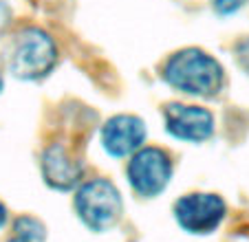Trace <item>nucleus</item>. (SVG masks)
Returning a JSON list of instances; mask_svg holds the SVG:
<instances>
[{
	"label": "nucleus",
	"mask_w": 249,
	"mask_h": 242,
	"mask_svg": "<svg viewBox=\"0 0 249 242\" xmlns=\"http://www.w3.org/2000/svg\"><path fill=\"white\" fill-rule=\"evenodd\" d=\"M161 77L170 88L185 97L207 99L221 93L225 84V69L214 55L190 47L165 60Z\"/></svg>",
	"instance_id": "obj_1"
},
{
	"label": "nucleus",
	"mask_w": 249,
	"mask_h": 242,
	"mask_svg": "<svg viewBox=\"0 0 249 242\" xmlns=\"http://www.w3.org/2000/svg\"><path fill=\"white\" fill-rule=\"evenodd\" d=\"M57 62L55 40L44 29L27 27L11 40L7 53L9 73L24 82H38L44 79Z\"/></svg>",
	"instance_id": "obj_2"
},
{
	"label": "nucleus",
	"mask_w": 249,
	"mask_h": 242,
	"mask_svg": "<svg viewBox=\"0 0 249 242\" xmlns=\"http://www.w3.org/2000/svg\"><path fill=\"white\" fill-rule=\"evenodd\" d=\"M75 211L90 231H108L124 214L122 191L108 178L86 181L75 191Z\"/></svg>",
	"instance_id": "obj_3"
},
{
	"label": "nucleus",
	"mask_w": 249,
	"mask_h": 242,
	"mask_svg": "<svg viewBox=\"0 0 249 242\" xmlns=\"http://www.w3.org/2000/svg\"><path fill=\"white\" fill-rule=\"evenodd\" d=\"M172 158L165 150L143 145L135 154L128 156L126 178L137 196L155 198L163 194L172 181Z\"/></svg>",
	"instance_id": "obj_4"
},
{
	"label": "nucleus",
	"mask_w": 249,
	"mask_h": 242,
	"mask_svg": "<svg viewBox=\"0 0 249 242\" xmlns=\"http://www.w3.org/2000/svg\"><path fill=\"white\" fill-rule=\"evenodd\" d=\"M174 220L183 231L194 236H207L216 231L218 225L225 218L227 205L218 194L210 191H192L181 196L172 207Z\"/></svg>",
	"instance_id": "obj_5"
},
{
	"label": "nucleus",
	"mask_w": 249,
	"mask_h": 242,
	"mask_svg": "<svg viewBox=\"0 0 249 242\" xmlns=\"http://www.w3.org/2000/svg\"><path fill=\"white\" fill-rule=\"evenodd\" d=\"M163 128L174 141L205 143L214 135V115L196 104H168L163 108Z\"/></svg>",
	"instance_id": "obj_6"
},
{
	"label": "nucleus",
	"mask_w": 249,
	"mask_h": 242,
	"mask_svg": "<svg viewBox=\"0 0 249 242\" xmlns=\"http://www.w3.org/2000/svg\"><path fill=\"white\" fill-rule=\"evenodd\" d=\"M148 137L146 121L137 115H115L99 130V145L110 158H128L143 148Z\"/></svg>",
	"instance_id": "obj_7"
},
{
	"label": "nucleus",
	"mask_w": 249,
	"mask_h": 242,
	"mask_svg": "<svg viewBox=\"0 0 249 242\" xmlns=\"http://www.w3.org/2000/svg\"><path fill=\"white\" fill-rule=\"evenodd\" d=\"M42 178L49 187L57 191H69L82 181V163L69 154V150L60 143L49 145L40 158Z\"/></svg>",
	"instance_id": "obj_8"
},
{
	"label": "nucleus",
	"mask_w": 249,
	"mask_h": 242,
	"mask_svg": "<svg viewBox=\"0 0 249 242\" xmlns=\"http://www.w3.org/2000/svg\"><path fill=\"white\" fill-rule=\"evenodd\" d=\"M14 231L24 242H44V238H47L44 225L33 216H20L14 223Z\"/></svg>",
	"instance_id": "obj_9"
},
{
	"label": "nucleus",
	"mask_w": 249,
	"mask_h": 242,
	"mask_svg": "<svg viewBox=\"0 0 249 242\" xmlns=\"http://www.w3.org/2000/svg\"><path fill=\"white\" fill-rule=\"evenodd\" d=\"M247 0H212V9L216 11L218 16H234L236 11H240L245 7Z\"/></svg>",
	"instance_id": "obj_10"
},
{
	"label": "nucleus",
	"mask_w": 249,
	"mask_h": 242,
	"mask_svg": "<svg viewBox=\"0 0 249 242\" xmlns=\"http://www.w3.org/2000/svg\"><path fill=\"white\" fill-rule=\"evenodd\" d=\"M9 24H11V9L5 2H0V35H5Z\"/></svg>",
	"instance_id": "obj_11"
},
{
	"label": "nucleus",
	"mask_w": 249,
	"mask_h": 242,
	"mask_svg": "<svg viewBox=\"0 0 249 242\" xmlns=\"http://www.w3.org/2000/svg\"><path fill=\"white\" fill-rule=\"evenodd\" d=\"M238 62L249 70V42H243L238 47Z\"/></svg>",
	"instance_id": "obj_12"
},
{
	"label": "nucleus",
	"mask_w": 249,
	"mask_h": 242,
	"mask_svg": "<svg viewBox=\"0 0 249 242\" xmlns=\"http://www.w3.org/2000/svg\"><path fill=\"white\" fill-rule=\"evenodd\" d=\"M5 223H7V207H5V203L0 200V229L5 227Z\"/></svg>",
	"instance_id": "obj_13"
},
{
	"label": "nucleus",
	"mask_w": 249,
	"mask_h": 242,
	"mask_svg": "<svg viewBox=\"0 0 249 242\" xmlns=\"http://www.w3.org/2000/svg\"><path fill=\"white\" fill-rule=\"evenodd\" d=\"M2 90H5V77H2V73H0V95H2Z\"/></svg>",
	"instance_id": "obj_14"
},
{
	"label": "nucleus",
	"mask_w": 249,
	"mask_h": 242,
	"mask_svg": "<svg viewBox=\"0 0 249 242\" xmlns=\"http://www.w3.org/2000/svg\"><path fill=\"white\" fill-rule=\"evenodd\" d=\"M5 242H24V240H20L18 236H14V238H9V240H5Z\"/></svg>",
	"instance_id": "obj_15"
}]
</instances>
